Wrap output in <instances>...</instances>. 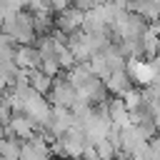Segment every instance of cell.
I'll list each match as a JSON object with an SVG mask.
<instances>
[{"instance_id":"6da1fadb","label":"cell","mask_w":160,"mask_h":160,"mask_svg":"<svg viewBox=\"0 0 160 160\" xmlns=\"http://www.w3.org/2000/svg\"><path fill=\"white\" fill-rule=\"evenodd\" d=\"M50 110H52V105L48 102V98L45 95H38V92H28L25 95V100H22V115H28L38 128H45V122H48V118H50Z\"/></svg>"},{"instance_id":"7a4b0ae2","label":"cell","mask_w":160,"mask_h":160,"mask_svg":"<svg viewBox=\"0 0 160 160\" xmlns=\"http://www.w3.org/2000/svg\"><path fill=\"white\" fill-rule=\"evenodd\" d=\"M108 98H110L108 95V88H105V82L100 78H90L82 88L75 90V100H82L88 105H105Z\"/></svg>"},{"instance_id":"3957f363","label":"cell","mask_w":160,"mask_h":160,"mask_svg":"<svg viewBox=\"0 0 160 160\" xmlns=\"http://www.w3.org/2000/svg\"><path fill=\"white\" fill-rule=\"evenodd\" d=\"M45 98H48V102H50L52 108H70L72 100H75V88H70V85L65 82L62 72H60L58 78H52L50 92H48Z\"/></svg>"},{"instance_id":"277c9868","label":"cell","mask_w":160,"mask_h":160,"mask_svg":"<svg viewBox=\"0 0 160 160\" xmlns=\"http://www.w3.org/2000/svg\"><path fill=\"white\" fill-rule=\"evenodd\" d=\"M125 72H128V78L132 80V85H140V88L150 85L152 78H155L150 62L142 60V58H130V60H125Z\"/></svg>"},{"instance_id":"5b68a950","label":"cell","mask_w":160,"mask_h":160,"mask_svg":"<svg viewBox=\"0 0 160 160\" xmlns=\"http://www.w3.org/2000/svg\"><path fill=\"white\" fill-rule=\"evenodd\" d=\"M52 20H55V30L62 32V35H72L75 30L82 28V12L78 8H72V5L68 10H62V12H58Z\"/></svg>"},{"instance_id":"8992f818","label":"cell","mask_w":160,"mask_h":160,"mask_svg":"<svg viewBox=\"0 0 160 160\" xmlns=\"http://www.w3.org/2000/svg\"><path fill=\"white\" fill-rule=\"evenodd\" d=\"M12 62L20 68V70H40V52L32 48V45H18L15 48V55H12Z\"/></svg>"},{"instance_id":"52a82bcc","label":"cell","mask_w":160,"mask_h":160,"mask_svg":"<svg viewBox=\"0 0 160 160\" xmlns=\"http://www.w3.org/2000/svg\"><path fill=\"white\" fill-rule=\"evenodd\" d=\"M8 128H10V132H12L18 140H30L35 132H40V128H38L28 115H22V112H15V115L10 118V122H8Z\"/></svg>"},{"instance_id":"ba28073f","label":"cell","mask_w":160,"mask_h":160,"mask_svg":"<svg viewBox=\"0 0 160 160\" xmlns=\"http://www.w3.org/2000/svg\"><path fill=\"white\" fill-rule=\"evenodd\" d=\"M105 88H108V95L122 98V95H125L130 88H135V85H132V80L128 78V72H125V70H120V72H110V75H108Z\"/></svg>"},{"instance_id":"9c48e42d","label":"cell","mask_w":160,"mask_h":160,"mask_svg":"<svg viewBox=\"0 0 160 160\" xmlns=\"http://www.w3.org/2000/svg\"><path fill=\"white\" fill-rule=\"evenodd\" d=\"M62 78H65V82H68L70 88H75V90H78V88H82L92 75H90V70H88V65H85V62H78L75 68L65 70V72H62Z\"/></svg>"},{"instance_id":"30bf717a","label":"cell","mask_w":160,"mask_h":160,"mask_svg":"<svg viewBox=\"0 0 160 160\" xmlns=\"http://www.w3.org/2000/svg\"><path fill=\"white\" fill-rule=\"evenodd\" d=\"M22 140L18 138H0V158L2 160H20Z\"/></svg>"},{"instance_id":"8fae6325","label":"cell","mask_w":160,"mask_h":160,"mask_svg":"<svg viewBox=\"0 0 160 160\" xmlns=\"http://www.w3.org/2000/svg\"><path fill=\"white\" fill-rule=\"evenodd\" d=\"M28 85H30L32 92H38V95H48V92H50V85H52V78H48V75L40 72V70H32Z\"/></svg>"},{"instance_id":"7c38bea8","label":"cell","mask_w":160,"mask_h":160,"mask_svg":"<svg viewBox=\"0 0 160 160\" xmlns=\"http://www.w3.org/2000/svg\"><path fill=\"white\" fill-rule=\"evenodd\" d=\"M122 105H125L128 112H130V110H138L140 105H145V102H142V92H140V88H130V90L122 95Z\"/></svg>"},{"instance_id":"4fadbf2b","label":"cell","mask_w":160,"mask_h":160,"mask_svg":"<svg viewBox=\"0 0 160 160\" xmlns=\"http://www.w3.org/2000/svg\"><path fill=\"white\" fill-rule=\"evenodd\" d=\"M95 152H98V160H115V155H118V150L112 148V142L108 138L95 142Z\"/></svg>"},{"instance_id":"5bb4252c","label":"cell","mask_w":160,"mask_h":160,"mask_svg":"<svg viewBox=\"0 0 160 160\" xmlns=\"http://www.w3.org/2000/svg\"><path fill=\"white\" fill-rule=\"evenodd\" d=\"M40 72H45L48 78H58L62 70H60V65H58V58H45V60H40Z\"/></svg>"},{"instance_id":"9a60e30c","label":"cell","mask_w":160,"mask_h":160,"mask_svg":"<svg viewBox=\"0 0 160 160\" xmlns=\"http://www.w3.org/2000/svg\"><path fill=\"white\" fill-rule=\"evenodd\" d=\"M58 65H60V70L65 72V70H70V68H75L78 62H75V58H72V52H70L68 48H62V50H58Z\"/></svg>"},{"instance_id":"2e32d148","label":"cell","mask_w":160,"mask_h":160,"mask_svg":"<svg viewBox=\"0 0 160 160\" xmlns=\"http://www.w3.org/2000/svg\"><path fill=\"white\" fill-rule=\"evenodd\" d=\"M25 10H28V12H32V15L50 12V8H48V0H28V2H25Z\"/></svg>"},{"instance_id":"e0dca14e","label":"cell","mask_w":160,"mask_h":160,"mask_svg":"<svg viewBox=\"0 0 160 160\" xmlns=\"http://www.w3.org/2000/svg\"><path fill=\"white\" fill-rule=\"evenodd\" d=\"M70 5H72V0H48V8H50V12H52V15H58V12L68 10Z\"/></svg>"},{"instance_id":"ac0fdd59","label":"cell","mask_w":160,"mask_h":160,"mask_svg":"<svg viewBox=\"0 0 160 160\" xmlns=\"http://www.w3.org/2000/svg\"><path fill=\"white\" fill-rule=\"evenodd\" d=\"M148 150H150V160H160V135L148 140Z\"/></svg>"},{"instance_id":"d6986e66","label":"cell","mask_w":160,"mask_h":160,"mask_svg":"<svg viewBox=\"0 0 160 160\" xmlns=\"http://www.w3.org/2000/svg\"><path fill=\"white\" fill-rule=\"evenodd\" d=\"M25 2H28V0H8V12H20V10H25Z\"/></svg>"}]
</instances>
